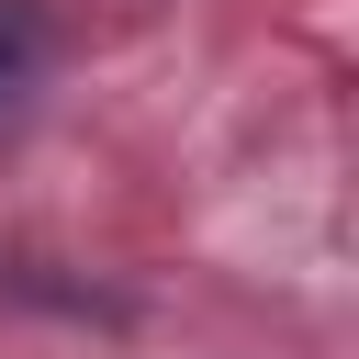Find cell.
<instances>
[{
  "label": "cell",
  "mask_w": 359,
  "mask_h": 359,
  "mask_svg": "<svg viewBox=\"0 0 359 359\" xmlns=\"http://www.w3.org/2000/svg\"><path fill=\"white\" fill-rule=\"evenodd\" d=\"M34 79H45V22H34L22 0H0V112H11Z\"/></svg>",
  "instance_id": "6da1fadb"
}]
</instances>
